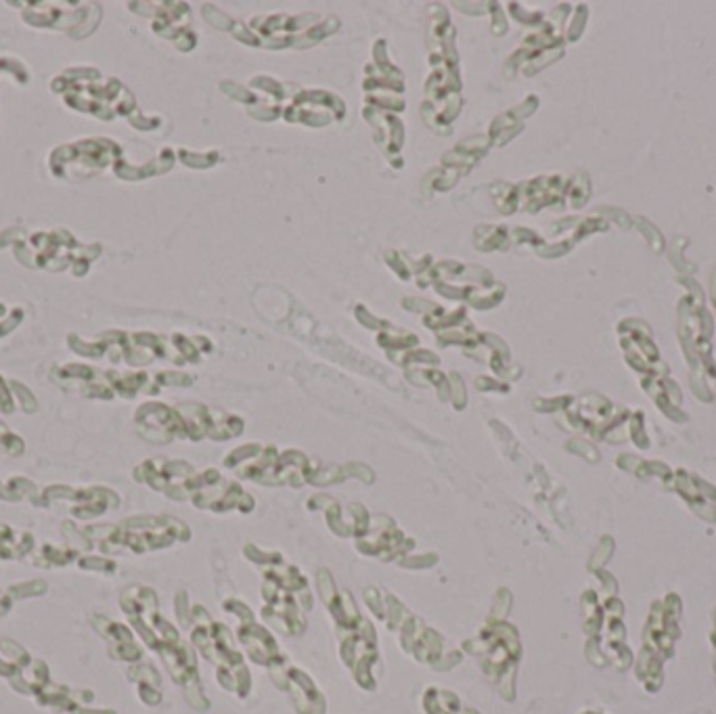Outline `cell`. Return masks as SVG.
<instances>
[{
    "mask_svg": "<svg viewBox=\"0 0 716 714\" xmlns=\"http://www.w3.org/2000/svg\"><path fill=\"white\" fill-rule=\"evenodd\" d=\"M287 679L291 681V690H293V700H295V708L300 714H323V708H325V702H323V696L316 692V687L312 685V681L291 669L287 671Z\"/></svg>",
    "mask_w": 716,
    "mask_h": 714,
    "instance_id": "1",
    "label": "cell"
},
{
    "mask_svg": "<svg viewBox=\"0 0 716 714\" xmlns=\"http://www.w3.org/2000/svg\"><path fill=\"white\" fill-rule=\"evenodd\" d=\"M423 704L430 714H457L461 708L457 696L438 690H430L423 698Z\"/></svg>",
    "mask_w": 716,
    "mask_h": 714,
    "instance_id": "2",
    "label": "cell"
},
{
    "mask_svg": "<svg viewBox=\"0 0 716 714\" xmlns=\"http://www.w3.org/2000/svg\"><path fill=\"white\" fill-rule=\"evenodd\" d=\"M73 553L71 551H65V549H57V547H42V551L38 553V560H36V566H42V568H54V566H67L71 562Z\"/></svg>",
    "mask_w": 716,
    "mask_h": 714,
    "instance_id": "3",
    "label": "cell"
},
{
    "mask_svg": "<svg viewBox=\"0 0 716 714\" xmlns=\"http://www.w3.org/2000/svg\"><path fill=\"white\" fill-rule=\"evenodd\" d=\"M44 591H46V583H42V581L21 583V585H13L10 587V597L21 599V597H29V595H42Z\"/></svg>",
    "mask_w": 716,
    "mask_h": 714,
    "instance_id": "4",
    "label": "cell"
},
{
    "mask_svg": "<svg viewBox=\"0 0 716 714\" xmlns=\"http://www.w3.org/2000/svg\"><path fill=\"white\" fill-rule=\"evenodd\" d=\"M78 566L84 568V570H101V572L115 570V564L105 560V558H101V560H96V558H82V560H78Z\"/></svg>",
    "mask_w": 716,
    "mask_h": 714,
    "instance_id": "5",
    "label": "cell"
},
{
    "mask_svg": "<svg viewBox=\"0 0 716 714\" xmlns=\"http://www.w3.org/2000/svg\"><path fill=\"white\" fill-rule=\"evenodd\" d=\"M78 714H115V713H107V711H105V713H86V711H82V713H78Z\"/></svg>",
    "mask_w": 716,
    "mask_h": 714,
    "instance_id": "6",
    "label": "cell"
}]
</instances>
